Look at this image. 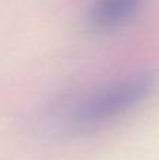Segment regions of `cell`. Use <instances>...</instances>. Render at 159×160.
<instances>
[{
  "mask_svg": "<svg viewBox=\"0 0 159 160\" xmlns=\"http://www.w3.org/2000/svg\"><path fill=\"white\" fill-rule=\"evenodd\" d=\"M155 75L135 73L106 86L83 98L73 110V122L89 127L110 121L130 111L149 96L155 86Z\"/></svg>",
  "mask_w": 159,
  "mask_h": 160,
  "instance_id": "1",
  "label": "cell"
},
{
  "mask_svg": "<svg viewBox=\"0 0 159 160\" xmlns=\"http://www.w3.org/2000/svg\"><path fill=\"white\" fill-rule=\"evenodd\" d=\"M142 3L144 0H95L87 8V24L99 32L115 31L137 16Z\"/></svg>",
  "mask_w": 159,
  "mask_h": 160,
  "instance_id": "2",
  "label": "cell"
}]
</instances>
